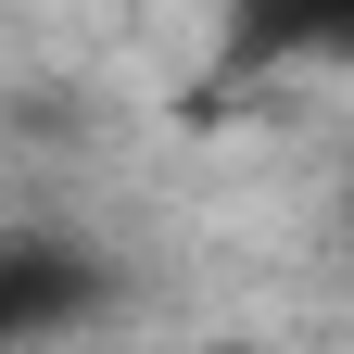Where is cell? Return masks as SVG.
I'll list each match as a JSON object with an SVG mask.
<instances>
[{"label":"cell","instance_id":"cell-1","mask_svg":"<svg viewBox=\"0 0 354 354\" xmlns=\"http://www.w3.org/2000/svg\"><path fill=\"white\" fill-rule=\"evenodd\" d=\"M88 304H102V253H88V241H51V228H13V241H0V354L76 329Z\"/></svg>","mask_w":354,"mask_h":354}]
</instances>
